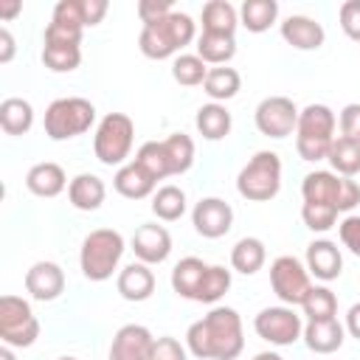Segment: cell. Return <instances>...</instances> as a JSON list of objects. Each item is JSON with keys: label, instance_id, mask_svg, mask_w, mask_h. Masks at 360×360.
<instances>
[{"label": "cell", "instance_id": "6da1fadb", "mask_svg": "<svg viewBox=\"0 0 360 360\" xmlns=\"http://www.w3.org/2000/svg\"><path fill=\"white\" fill-rule=\"evenodd\" d=\"M186 349L200 360H236L245 349L239 312L233 307H214L188 326Z\"/></svg>", "mask_w": 360, "mask_h": 360}, {"label": "cell", "instance_id": "7a4b0ae2", "mask_svg": "<svg viewBox=\"0 0 360 360\" xmlns=\"http://www.w3.org/2000/svg\"><path fill=\"white\" fill-rule=\"evenodd\" d=\"M197 25L186 11H172L169 17L143 25L141 37H138V48L146 59H169V56H180V51L194 39Z\"/></svg>", "mask_w": 360, "mask_h": 360}, {"label": "cell", "instance_id": "3957f363", "mask_svg": "<svg viewBox=\"0 0 360 360\" xmlns=\"http://www.w3.org/2000/svg\"><path fill=\"white\" fill-rule=\"evenodd\" d=\"M335 127H338V118H335L332 107L307 104L298 112V124H295V149H298L301 160H307V163L323 160L335 143Z\"/></svg>", "mask_w": 360, "mask_h": 360}, {"label": "cell", "instance_id": "277c9868", "mask_svg": "<svg viewBox=\"0 0 360 360\" xmlns=\"http://www.w3.org/2000/svg\"><path fill=\"white\" fill-rule=\"evenodd\" d=\"M127 250V242L112 228H96L82 239L79 267L87 281H107L118 270V262Z\"/></svg>", "mask_w": 360, "mask_h": 360}, {"label": "cell", "instance_id": "5b68a950", "mask_svg": "<svg viewBox=\"0 0 360 360\" xmlns=\"http://www.w3.org/2000/svg\"><path fill=\"white\" fill-rule=\"evenodd\" d=\"M236 191L248 202H267L281 191V158L270 149L256 152L236 174Z\"/></svg>", "mask_w": 360, "mask_h": 360}, {"label": "cell", "instance_id": "8992f818", "mask_svg": "<svg viewBox=\"0 0 360 360\" xmlns=\"http://www.w3.org/2000/svg\"><path fill=\"white\" fill-rule=\"evenodd\" d=\"M93 121H96L93 101H87L82 96H65V98H56L48 104L42 127L51 141H70V138L84 135L93 127Z\"/></svg>", "mask_w": 360, "mask_h": 360}, {"label": "cell", "instance_id": "52a82bcc", "mask_svg": "<svg viewBox=\"0 0 360 360\" xmlns=\"http://www.w3.org/2000/svg\"><path fill=\"white\" fill-rule=\"evenodd\" d=\"M301 197L304 202L326 205L338 214H346L360 202V186L352 177H340L335 172H309L301 180Z\"/></svg>", "mask_w": 360, "mask_h": 360}, {"label": "cell", "instance_id": "ba28073f", "mask_svg": "<svg viewBox=\"0 0 360 360\" xmlns=\"http://www.w3.org/2000/svg\"><path fill=\"white\" fill-rule=\"evenodd\" d=\"M135 141V124L127 112H107L93 135V152L104 166H124Z\"/></svg>", "mask_w": 360, "mask_h": 360}, {"label": "cell", "instance_id": "9c48e42d", "mask_svg": "<svg viewBox=\"0 0 360 360\" xmlns=\"http://www.w3.org/2000/svg\"><path fill=\"white\" fill-rule=\"evenodd\" d=\"M39 338V321L31 304L20 295L0 298V340L11 349H28Z\"/></svg>", "mask_w": 360, "mask_h": 360}, {"label": "cell", "instance_id": "30bf717a", "mask_svg": "<svg viewBox=\"0 0 360 360\" xmlns=\"http://www.w3.org/2000/svg\"><path fill=\"white\" fill-rule=\"evenodd\" d=\"M270 287H273L276 298L284 307H301L307 292L312 290L307 264L301 259H295V256L273 259V264H270Z\"/></svg>", "mask_w": 360, "mask_h": 360}, {"label": "cell", "instance_id": "8fae6325", "mask_svg": "<svg viewBox=\"0 0 360 360\" xmlns=\"http://www.w3.org/2000/svg\"><path fill=\"white\" fill-rule=\"evenodd\" d=\"M253 329L262 340L270 346H292L304 335V321L295 312V307H264L253 318Z\"/></svg>", "mask_w": 360, "mask_h": 360}, {"label": "cell", "instance_id": "7c38bea8", "mask_svg": "<svg viewBox=\"0 0 360 360\" xmlns=\"http://www.w3.org/2000/svg\"><path fill=\"white\" fill-rule=\"evenodd\" d=\"M298 107L292 98L287 96H267L256 104V112H253V121H256V129L267 138H287L295 132V124H298Z\"/></svg>", "mask_w": 360, "mask_h": 360}, {"label": "cell", "instance_id": "4fadbf2b", "mask_svg": "<svg viewBox=\"0 0 360 360\" xmlns=\"http://www.w3.org/2000/svg\"><path fill=\"white\" fill-rule=\"evenodd\" d=\"M191 225L205 239H219L233 225V208L222 197H202L191 211Z\"/></svg>", "mask_w": 360, "mask_h": 360}, {"label": "cell", "instance_id": "5bb4252c", "mask_svg": "<svg viewBox=\"0 0 360 360\" xmlns=\"http://www.w3.org/2000/svg\"><path fill=\"white\" fill-rule=\"evenodd\" d=\"M155 335L143 323H124L110 343L107 360H152Z\"/></svg>", "mask_w": 360, "mask_h": 360}, {"label": "cell", "instance_id": "9a60e30c", "mask_svg": "<svg viewBox=\"0 0 360 360\" xmlns=\"http://www.w3.org/2000/svg\"><path fill=\"white\" fill-rule=\"evenodd\" d=\"M129 245H132L135 259L143 262V264H163V262L169 259V253H172V236H169V231H166L163 225H158V222H143V225H138Z\"/></svg>", "mask_w": 360, "mask_h": 360}, {"label": "cell", "instance_id": "2e32d148", "mask_svg": "<svg viewBox=\"0 0 360 360\" xmlns=\"http://www.w3.org/2000/svg\"><path fill=\"white\" fill-rule=\"evenodd\" d=\"M25 292L34 301H56L65 292V270L56 262H34L25 273Z\"/></svg>", "mask_w": 360, "mask_h": 360}, {"label": "cell", "instance_id": "e0dca14e", "mask_svg": "<svg viewBox=\"0 0 360 360\" xmlns=\"http://www.w3.org/2000/svg\"><path fill=\"white\" fill-rule=\"evenodd\" d=\"M281 39L287 45H292L295 51H318L326 39V31L318 20H312L307 14H290L281 22Z\"/></svg>", "mask_w": 360, "mask_h": 360}, {"label": "cell", "instance_id": "ac0fdd59", "mask_svg": "<svg viewBox=\"0 0 360 360\" xmlns=\"http://www.w3.org/2000/svg\"><path fill=\"white\" fill-rule=\"evenodd\" d=\"M307 270L321 281H335L343 273L340 248L332 239H315L307 245Z\"/></svg>", "mask_w": 360, "mask_h": 360}, {"label": "cell", "instance_id": "d6986e66", "mask_svg": "<svg viewBox=\"0 0 360 360\" xmlns=\"http://www.w3.org/2000/svg\"><path fill=\"white\" fill-rule=\"evenodd\" d=\"M115 287H118V295H121L124 301L141 304V301L152 298V292H155V273L149 270V264L132 262V264H127V267L118 273Z\"/></svg>", "mask_w": 360, "mask_h": 360}, {"label": "cell", "instance_id": "ffe728a7", "mask_svg": "<svg viewBox=\"0 0 360 360\" xmlns=\"http://www.w3.org/2000/svg\"><path fill=\"white\" fill-rule=\"evenodd\" d=\"M304 343L309 352L315 354H332L343 346L346 340V326L338 318H326V321H307L304 326Z\"/></svg>", "mask_w": 360, "mask_h": 360}, {"label": "cell", "instance_id": "44dd1931", "mask_svg": "<svg viewBox=\"0 0 360 360\" xmlns=\"http://www.w3.org/2000/svg\"><path fill=\"white\" fill-rule=\"evenodd\" d=\"M112 188H115L121 197H127V200H143V197H149V194L158 191V180H155L138 160H129V163H124V166L115 172Z\"/></svg>", "mask_w": 360, "mask_h": 360}, {"label": "cell", "instance_id": "7402d4cb", "mask_svg": "<svg viewBox=\"0 0 360 360\" xmlns=\"http://www.w3.org/2000/svg\"><path fill=\"white\" fill-rule=\"evenodd\" d=\"M68 174L59 163L53 160H42V163H34L25 174V188L34 194V197H56L68 188Z\"/></svg>", "mask_w": 360, "mask_h": 360}, {"label": "cell", "instance_id": "603a6c76", "mask_svg": "<svg viewBox=\"0 0 360 360\" xmlns=\"http://www.w3.org/2000/svg\"><path fill=\"white\" fill-rule=\"evenodd\" d=\"M208 267L202 259L197 256H186L174 264L172 270V290L180 295V298H188V301H197L200 298V290H202V281L208 276Z\"/></svg>", "mask_w": 360, "mask_h": 360}, {"label": "cell", "instance_id": "cb8c5ba5", "mask_svg": "<svg viewBox=\"0 0 360 360\" xmlns=\"http://www.w3.org/2000/svg\"><path fill=\"white\" fill-rule=\"evenodd\" d=\"M104 197H107L104 180L96 177V174H87V172L76 174L70 180V186H68V200H70V205L76 211H98Z\"/></svg>", "mask_w": 360, "mask_h": 360}, {"label": "cell", "instance_id": "d4e9b609", "mask_svg": "<svg viewBox=\"0 0 360 360\" xmlns=\"http://www.w3.org/2000/svg\"><path fill=\"white\" fill-rule=\"evenodd\" d=\"M194 127H197V132H200L205 141H222V138L231 132L233 118H231V112H228L225 104L211 101V104H202V107L197 110Z\"/></svg>", "mask_w": 360, "mask_h": 360}, {"label": "cell", "instance_id": "484cf974", "mask_svg": "<svg viewBox=\"0 0 360 360\" xmlns=\"http://www.w3.org/2000/svg\"><path fill=\"white\" fill-rule=\"evenodd\" d=\"M267 262V250L264 242L259 236H242L233 248H231V267L242 276H253L264 267Z\"/></svg>", "mask_w": 360, "mask_h": 360}, {"label": "cell", "instance_id": "4316f807", "mask_svg": "<svg viewBox=\"0 0 360 360\" xmlns=\"http://www.w3.org/2000/svg\"><path fill=\"white\" fill-rule=\"evenodd\" d=\"M239 25V11L228 0H208L202 6V34L233 37Z\"/></svg>", "mask_w": 360, "mask_h": 360}, {"label": "cell", "instance_id": "83f0119b", "mask_svg": "<svg viewBox=\"0 0 360 360\" xmlns=\"http://www.w3.org/2000/svg\"><path fill=\"white\" fill-rule=\"evenodd\" d=\"M0 127L6 135H25L34 127V107L31 101L11 96L0 101Z\"/></svg>", "mask_w": 360, "mask_h": 360}, {"label": "cell", "instance_id": "f1b7e54d", "mask_svg": "<svg viewBox=\"0 0 360 360\" xmlns=\"http://www.w3.org/2000/svg\"><path fill=\"white\" fill-rule=\"evenodd\" d=\"M202 90L211 101L222 104L228 98H233L239 90H242V76L236 68H228V65H219V68H211L205 82H202Z\"/></svg>", "mask_w": 360, "mask_h": 360}, {"label": "cell", "instance_id": "f546056e", "mask_svg": "<svg viewBox=\"0 0 360 360\" xmlns=\"http://www.w3.org/2000/svg\"><path fill=\"white\" fill-rule=\"evenodd\" d=\"M276 20H278L276 0H245L239 6V25H245L250 34H264Z\"/></svg>", "mask_w": 360, "mask_h": 360}, {"label": "cell", "instance_id": "4dcf8cb0", "mask_svg": "<svg viewBox=\"0 0 360 360\" xmlns=\"http://www.w3.org/2000/svg\"><path fill=\"white\" fill-rule=\"evenodd\" d=\"M82 62V45L42 39V65L53 73H70Z\"/></svg>", "mask_w": 360, "mask_h": 360}, {"label": "cell", "instance_id": "1f68e13d", "mask_svg": "<svg viewBox=\"0 0 360 360\" xmlns=\"http://www.w3.org/2000/svg\"><path fill=\"white\" fill-rule=\"evenodd\" d=\"M236 53V39L233 37H222V34H200L197 37V56L205 65H228Z\"/></svg>", "mask_w": 360, "mask_h": 360}, {"label": "cell", "instance_id": "d6a6232c", "mask_svg": "<svg viewBox=\"0 0 360 360\" xmlns=\"http://www.w3.org/2000/svg\"><path fill=\"white\" fill-rule=\"evenodd\" d=\"M163 152H166V163H169V174H186L194 163V141L186 132H172L169 138H163Z\"/></svg>", "mask_w": 360, "mask_h": 360}, {"label": "cell", "instance_id": "836d02e7", "mask_svg": "<svg viewBox=\"0 0 360 360\" xmlns=\"http://www.w3.org/2000/svg\"><path fill=\"white\" fill-rule=\"evenodd\" d=\"M326 160H329V166H332L335 174L354 177L360 172V143L338 135L335 143H332V149H329V155H326Z\"/></svg>", "mask_w": 360, "mask_h": 360}, {"label": "cell", "instance_id": "e575fe53", "mask_svg": "<svg viewBox=\"0 0 360 360\" xmlns=\"http://www.w3.org/2000/svg\"><path fill=\"white\" fill-rule=\"evenodd\" d=\"M152 214L163 222H174L186 214V191L180 186H160L152 194Z\"/></svg>", "mask_w": 360, "mask_h": 360}, {"label": "cell", "instance_id": "d590c367", "mask_svg": "<svg viewBox=\"0 0 360 360\" xmlns=\"http://www.w3.org/2000/svg\"><path fill=\"white\" fill-rule=\"evenodd\" d=\"M208 65L197 56V53H180V56H174V62H172V79L177 82V84H183V87H197V84H202L205 82V76H208Z\"/></svg>", "mask_w": 360, "mask_h": 360}, {"label": "cell", "instance_id": "8d00e7d4", "mask_svg": "<svg viewBox=\"0 0 360 360\" xmlns=\"http://www.w3.org/2000/svg\"><path fill=\"white\" fill-rule=\"evenodd\" d=\"M307 321H326L338 318V295L329 287H312L301 304Z\"/></svg>", "mask_w": 360, "mask_h": 360}, {"label": "cell", "instance_id": "74e56055", "mask_svg": "<svg viewBox=\"0 0 360 360\" xmlns=\"http://www.w3.org/2000/svg\"><path fill=\"white\" fill-rule=\"evenodd\" d=\"M135 160H138L155 180L172 177V174H169V163H166V152H163V141H146V143H141V149L135 152Z\"/></svg>", "mask_w": 360, "mask_h": 360}, {"label": "cell", "instance_id": "f35d334b", "mask_svg": "<svg viewBox=\"0 0 360 360\" xmlns=\"http://www.w3.org/2000/svg\"><path fill=\"white\" fill-rule=\"evenodd\" d=\"M228 290H231V270H225L222 264H211L208 267V276L202 281V290H200L197 304H217Z\"/></svg>", "mask_w": 360, "mask_h": 360}, {"label": "cell", "instance_id": "ab89813d", "mask_svg": "<svg viewBox=\"0 0 360 360\" xmlns=\"http://www.w3.org/2000/svg\"><path fill=\"white\" fill-rule=\"evenodd\" d=\"M301 219H304V225H307L309 231L323 233V231L335 228V222H338V211H332V208H326V205L304 202V205H301Z\"/></svg>", "mask_w": 360, "mask_h": 360}, {"label": "cell", "instance_id": "60d3db41", "mask_svg": "<svg viewBox=\"0 0 360 360\" xmlns=\"http://www.w3.org/2000/svg\"><path fill=\"white\" fill-rule=\"evenodd\" d=\"M338 20H340L343 34H346L349 39L360 42V0H346V3H340Z\"/></svg>", "mask_w": 360, "mask_h": 360}, {"label": "cell", "instance_id": "b9f144b4", "mask_svg": "<svg viewBox=\"0 0 360 360\" xmlns=\"http://www.w3.org/2000/svg\"><path fill=\"white\" fill-rule=\"evenodd\" d=\"M152 360H188V349L177 338L163 335V338H155Z\"/></svg>", "mask_w": 360, "mask_h": 360}, {"label": "cell", "instance_id": "7bdbcfd3", "mask_svg": "<svg viewBox=\"0 0 360 360\" xmlns=\"http://www.w3.org/2000/svg\"><path fill=\"white\" fill-rule=\"evenodd\" d=\"M338 124H340V135H343V138H349V141H357V143H360V101L346 104V107L340 110Z\"/></svg>", "mask_w": 360, "mask_h": 360}, {"label": "cell", "instance_id": "ee69618b", "mask_svg": "<svg viewBox=\"0 0 360 360\" xmlns=\"http://www.w3.org/2000/svg\"><path fill=\"white\" fill-rule=\"evenodd\" d=\"M172 11H174L172 0H141L138 3V17H141L143 25H152V22L169 17Z\"/></svg>", "mask_w": 360, "mask_h": 360}, {"label": "cell", "instance_id": "f6af8a7d", "mask_svg": "<svg viewBox=\"0 0 360 360\" xmlns=\"http://www.w3.org/2000/svg\"><path fill=\"white\" fill-rule=\"evenodd\" d=\"M338 233H340L343 248H349L354 256H360V217L357 214L343 217L340 225H338Z\"/></svg>", "mask_w": 360, "mask_h": 360}, {"label": "cell", "instance_id": "bcb514c9", "mask_svg": "<svg viewBox=\"0 0 360 360\" xmlns=\"http://www.w3.org/2000/svg\"><path fill=\"white\" fill-rule=\"evenodd\" d=\"M82 8H84V25L93 28V25H98L104 20L110 6H107V0H82Z\"/></svg>", "mask_w": 360, "mask_h": 360}, {"label": "cell", "instance_id": "7dc6e473", "mask_svg": "<svg viewBox=\"0 0 360 360\" xmlns=\"http://www.w3.org/2000/svg\"><path fill=\"white\" fill-rule=\"evenodd\" d=\"M14 59V37L8 28H0V65H8Z\"/></svg>", "mask_w": 360, "mask_h": 360}, {"label": "cell", "instance_id": "c3c4849f", "mask_svg": "<svg viewBox=\"0 0 360 360\" xmlns=\"http://www.w3.org/2000/svg\"><path fill=\"white\" fill-rule=\"evenodd\" d=\"M346 332L352 335V338H357L360 340V304H352L349 307V312H346Z\"/></svg>", "mask_w": 360, "mask_h": 360}, {"label": "cell", "instance_id": "681fc988", "mask_svg": "<svg viewBox=\"0 0 360 360\" xmlns=\"http://www.w3.org/2000/svg\"><path fill=\"white\" fill-rule=\"evenodd\" d=\"M20 8H22L20 0H6V3H0V17H3V20H11V17L20 14Z\"/></svg>", "mask_w": 360, "mask_h": 360}, {"label": "cell", "instance_id": "f907efd6", "mask_svg": "<svg viewBox=\"0 0 360 360\" xmlns=\"http://www.w3.org/2000/svg\"><path fill=\"white\" fill-rule=\"evenodd\" d=\"M253 360H284V357H281L278 352H259Z\"/></svg>", "mask_w": 360, "mask_h": 360}, {"label": "cell", "instance_id": "816d5d0a", "mask_svg": "<svg viewBox=\"0 0 360 360\" xmlns=\"http://www.w3.org/2000/svg\"><path fill=\"white\" fill-rule=\"evenodd\" d=\"M0 360H14V352H11V346H0Z\"/></svg>", "mask_w": 360, "mask_h": 360}, {"label": "cell", "instance_id": "f5cc1de1", "mask_svg": "<svg viewBox=\"0 0 360 360\" xmlns=\"http://www.w3.org/2000/svg\"><path fill=\"white\" fill-rule=\"evenodd\" d=\"M59 360H79V357H59Z\"/></svg>", "mask_w": 360, "mask_h": 360}]
</instances>
